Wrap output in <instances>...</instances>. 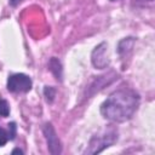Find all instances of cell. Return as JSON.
Instances as JSON below:
<instances>
[{"instance_id":"cell-13","label":"cell","mask_w":155,"mask_h":155,"mask_svg":"<svg viewBox=\"0 0 155 155\" xmlns=\"http://www.w3.org/2000/svg\"><path fill=\"white\" fill-rule=\"evenodd\" d=\"M21 2H23V0H8V4H10L11 6H13V7L18 6Z\"/></svg>"},{"instance_id":"cell-1","label":"cell","mask_w":155,"mask_h":155,"mask_svg":"<svg viewBox=\"0 0 155 155\" xmlns=\"http://www.w3.org/2000/svg\"><path fill=\"white\" fill-rule=\"evenodd\" d=\"M140 104V96L132 88H120L113 92L102 104L101 114L113 122H125L133 117Z\"/></svg>"},{"instance_id":"cell-2","label":"cell","mask_w":155,"mask_h":155,"mask_svg":"<svg viewBox=\"0 0 155 155\" xmlns=\"http://www.w3.org/2000/svg\"><path fill=\"white\" fill-rule=\"evenodd\" d=\"M117 138H119V134H117L116 130H114V128L104 130V131L94 134L90 139L88 145H87V148L85 150V154H98V153H102L107 148H109L113 144H115L117 142Z\"/></svg>"},{"instance_id":"cell-3","label":"cell","mask_w":155,"mask_h":155,"mask_svg":"<svg viewBox=\"0 0 155 155\" xmlns=\"http://www.w3.org/2000/svg\"><path fill=\"white\" fill-rule=\"evenodd\" d=\"M7 90L12 93H27L33 87V81L29 75L23 73H15L7 78Z\"/></svg>"},{"instance_id":"cell-9","label":"cell","mask_w":155,"mask_h":155,"mask_svg":"<svg viewBox=\"0 0 155 155\" xmlns=\"http://www.w3.org/2000/svg\"><path fill=\"white\" fill-rule=\"evenodd\" d=\"M56 93H57V90L53 86L44 87V96H45V99L47 103H53V101L56 98Z\"/></svg>"},{"instance_id":"cell-8","label":"cell","mask_w":155,"mask_h":155,"mask_svg":"<svg viewBox=\"0 0 155 155\" xmlns=\"http://www.w3.org/2000/svg\"><path fill=\"white\" fill-rule=\"evenodd\" d=\"M47 67H48V70L56 78V80H58V81L63 80V67H62L61 61L57 57H51L50 61H48Z\"/></svg>"},{"instance_id":"cell-12","label":"cell","mask_w":155,"mask_h":155,"mask_svg":"<svg viewBox=\"0 0 155 155\" xmlns=\"http://www.w3.org/2000/svg\"><path fill=\"white\" fill-rule=\"evenodd\" d=\"M16 130H17V127H16V124L15 122H10L7 125V133H8L10 140L15 139V137H16Z\"/></svg>"},{"instance_id":"cell-14","label":"cell","mask_w":155,"mask_h":155,"mask_svg":"<svg viewBox=\"0 0 155 155\" xmlns=\"http://www.w3.org/2000/svg\"><path fill=\"white\" fill-rule=\"evenodd\" d=\"M11 154H12V155H15V154H24V151H23L22 149H19V148H16V149L12 150Z\"/></svg>"},{"instance_id":"cell-10","label":"cell","mask_w":155,"mask_h":155,"mask_svg":"<svg viewBox=\"0 0 155 155\" xmlns=\"http://www.w3.org/2000/svg\"><path fill=\"white\" fill-rule=\"evenodd\" d=\"M10 115V104L5 98H0V116L7 117Z\"/></svg>"},{"instance_id":"cell-4","label":"cell","mask_w":155,"mask_h":155,"mask_svg":"<svg viewBox=\"0 0 155 155\" xmlns=\"http://www.w3.org/2000/svg\"><path fill=\"white\" fill-rule=\"evenodd\" d=\"M91 62L96 69H105L110 65V58L108 54V44L101 42L97 45L91 53Z\"/></svg>"},{"instance_id":"cell-7","label":"cell","mask_w":155,"mask_h":155,"mask_svg":"<svg viewBox=\"0 0 155 155\" xmlns=\"http://www.w3.org/2000/svg\"><path fill=\"white\" fill-rule=\"evenodd\" d=\"M134 42H136V39L133 36H127V38H124L122 40L119 41L117 44V53L120 57H126L133 48L134 46Z\"/></svg>"},{"instance_id":"cell-6","label":"cell","mask_w":155,"mask_h":155,"mask_svg":"<svg viewBox=\"0 0 155 155\" xmlns=\"http://www.w3.org/2000/svg\"><path fill=\"white\" fill-rule=\"evenodd\" d=\"M116 79H117V74L114 73V71H110V73L104 74V75L96 76L94 80L91 82V85L87 87V96L94 94L96 92H98L99 90H102L104 86L111 84V82L115 81Z\"/></svg>"},{"instance_id":"cell-11","label":"cell","mask_w":155,"mask_h":155,"mask_svg":"<svg viewBox=\"0 0 155 155\" xmlns=\"http://www.w3.org/2000/svg\"><path fill=\"white\" fill-rule=\"evenodd\" d=\"M8 140H10V138H8L7 131L4 130L2 127H0V147H4Z\"/></svg>"},{"instance_id":"cell-15","label":"cell","mask_w":155,"mask_h":155,"mask_svg":"<svg viewBox=\"0 0 155 155\" xmlns=\"http://www.w3.org/2000/svg\"><path fill=\"white\" fill-rule=\"evenodd\" d=\"M109 1H116V0H109Z\"/></svg>"},{"instance_id":"cell-5","label":"cell","mask_w":155,"mask_h":155,"mask_svg":"<svg viewBox=\"0 0 155 155\" xmlns=\"http://www.w3.org/2000/svg\"><path fill=\"white\" fill-rule=\"evenodd\" d=\"M42 133H44V137L46 139V143H47V149L50 151V154L52 155H58L62 153V143L56 133V130L54 127L52 126L51 122H46L42 127Z\"/></svg>"}]
</instances>
